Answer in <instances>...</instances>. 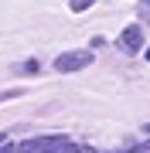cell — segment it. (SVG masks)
Listing matches in <instances>:
<instances>
[{
  "label": "cell",
  "mask_w": 150,
  "mask_h": 153,
  "mask_svg": "<svg viewBox=\"0 0 150 153\" xmlns=\"http://www.w3.org/2000/svg\"><path fill=\"white\" fill-rule=\"evenodd\" d=\"M92 61V51H68V55L55 58V71H78Z\"/></svg>",
  "instance_id": "6da1fadb"
},
{
  "label": "cell",
  "mask_w": 150,
  "mask_h": 153,
  "mask_svg": "<svg viewBox=\"0 0 150 153\" xmlns=\"http://www.w3.org/2000/svg\"><path fill=\"white\" fill-rule=\"evenodd\" d=\"M123 44H126L130 51H137L140 44H143V27H140V24H130V27L123 31Z\"/></svg>",
  "instance_id": "7a4b0ae2"
},
{
  "label": "cell",
  "mask_w": 150,
  "mask_h": 153,
  "mask_svg": "<svg viewBox=\"0 0 150 153\" xmlns=\"http://www.w3.org/2000/svg\"><path fill=\"white\" fill-rule=\"evenodd\" d=\"M89 4H92V0H72V7H75V10H85Z\"/></svg>",
  "instance_id": "3957f363"
},
{
  "label": "cell",
  "mask_w": 150,
  "mask_h": 153,
  "mask_svg": "<svg viewBox=\"0 0 150 153\" xmlns=\"http://www.w3.org/2000/svg\"><path fill=\"white\" fill-rule=\"evenodd\" d=\"M143 4H147V7H150V0H143Z\"/></svg>",
  "instance_id": "277c9868"
}]
</instances>
